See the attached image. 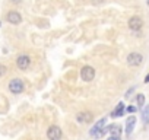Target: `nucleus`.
Here are the masks:
<instances>
[{"mask_svg": "<svg viewBox=\"0 0 149 140\" xmlns=\"http://www.w3.org/2000/svg\"><path fill=\"white\" fill-rule=\"evenodd\" d=\"M81 78H82V80H85V82H91V80L95 78V70H94V67H91V66L82 67V70H81Z\"/></svg>", "mask_w": 149, "mask_h": 140, "instance_id": "obj_1", "label": "nucleus"}, {"mask_svg": "<svg viewBox=\"0 0 149 140\" xmlns=\"http://www.w3.org/2000/svg\"><path fill=\"white\" fill-rule=\"evenodd\" d=\"M142 61H143V57H142V54H139V53H130V54L127 55V64L132 66V67L140 66Z\"/></svg>", "mask_w": 149, "mask_h": 140, "instance_id": "obj_2", "label": "nucleus"}, {"mask_svg": "<svg viewBox=\"0 0 149 140\" xmlns=\"http://www.w3.org/2000/svg\"><path fill=\"white\" fill-rule=\"evenodd\" d=\"M104 125H105V118H101V120H98V121L95 123L94 128L91 130V136H94V137H101V136L104 134V131H102Z\"/></svg>", "mask_w": 149, "mask_h": 140, "instance_id": "obj_3", "label": "nucleus"}, {"mask_svg": "<svg viewBox=\"0 0 149 140\" xmlns=\"http://www.w3.org/2000/svg\"><path fill=\"white\" fill-rule=\"evenodd\" d=\"M9 89L12 94H21L24 91V82L21 79H13L9 83Z\"/></svg>", "mask_w": 149, "mask_h": 140, "instance_id": "obj_4", "label": "nucleus"}, {"mask_svg": "<svg viewBox=\"0 0 149 140\" xmlns=\"http://www.w3.org/2000/svg\"><path fill=\"white\" fill-rule=\"evenodd\" d=\"M47 137L50 140H60L61 139V128L57 125H51L47 131Z\"/></svg>", "mask_w": 149, "mask_h": 140, "instance_id": "obj_5", "label": "nucleus"}, {"mask_svg": "<svg viewBox=\"0 0 149 140\" xmlns=\"http://www.w3.org/2000/svg\"><path fill=\"white\" fill-rule=\"evenodd\" d=\"M142 25H143V21H142L139 16H132V18L129 19V28H130L132 31H139V29L142 28Z\"/></svg>", "mask_w": 149, "mask_h": 140, "instance_id": "obj_6", "label": "nucleus"}, {"mask_svg": "<svg viewBox=\"0 0 149 140\" xmlns=\"http://www.w3.org/2000/svg\"><path fill=\"white\" fill-rule=\"evenodd\" d=\"M29 63H31V60H29L28 55H19L18 60H16V66H18L21 70H26V69L29 67Z\"/></svg>", "mask_w": 149, "mask_h": 140, "instance_id": "obj_7", "label": "nucleus"}, {"mask_svg": "<svg viewBox=\"0 0 149 140\" xmlns=\"http://www.w3.org/2000/svg\"><path fill=\"white\" fill-rule=\"evenodd\" d=\"M21 21H22V16H21L18 12L12 10V12H9V13H8V22H9V24L18 25V24H21Z\"/></svg>", "mask_w": 149, "mask_h": 140, "instance_id": "obj_8", "label": "nucleus"}, {"mask_svg": "<svg viewBox=\"0 0 149 140\" xmlns=\"http://www.w3.org/2000/svg\"><path fill=\"white\" fill-rule=\"evenodd\" d=\"M134 125H136V117H129L127 121H126V134H127V136L132 134Z\"/></svg>", "mask_w": 149, "mask_h": 140, "instance_id": "obj_9", "label": "nucleus"}, {"mask_svg": "<svg viewBox=\"0 0 149 140\" xmlns=\"http://www.w3.org/2000/svg\"><path fill=\"white\" fill-rule=\"evenodd\" d=\"M76 118H78L79 123H89V121L92 120V114L88 112V111H85V112H79Z\"/></svg>", "mask_w": 149, "mask_h": 140, "instance_id": "obj_10", "label": "nucleus"}, {"mask_svg": "<svg viewBox=\"0 0 149 140\" xmlns=\"http://www.w3.org/2000/svg\"><path fill=\"white\" fill-rule=\"evenodd\" d=\"M123 112H124V104H123V102H120V104L117 105V108L113 111L111 117H121V115H123Z\"/></svg>", "mask_w": 149, "mask_h": 140, "instance_id": "obj_11", "label": "nucleus"}, {"mask_svg": "<svg viewBox=\"0 0 149 140\" xmlns=\"http://www.w3.org/2000/svg\"><path fill=\"white\" fill-rule=\"evenodd\" d=\"M142 120L145 124H149V105H146V108L142 112Z\"/></svg>", "mask_w": 149, "mask_h": 140, "instance_id": "obj_12", "label": "nucleus"}, {"mask_svg": "<svg viewBox=\"0 0 149 140\" xmlns=\"http://www.w3.org/2000/svg\"><path fill=\"white\" fill-rule=\"evenodd\" d=\"M136 99H137V105H139V107L142 108V107L145 105V95H143V94H139Z\"/></svg>", "mask_w": 149, "mask_h": 140, "instance_id": "obj_13", "label": "nucleus"}, {"mask_svg": "<svg viewBox=\"0 0 149 140\" xmlns=\"http://www.w3.org/2000/svg\"><path fill=\"white\" fill-rule=\"evenodd\" d=\"M8 72V69H6V66H3V64H0V76H3L5 73Z\"/></svg>", "mask_w": 149, "mask_h": 140, "instance_id": "obj_14", "label": "nucleus"}, {"mask_svg": "<svg viewBox=\"0 0 149 140\" xmlns=\"http://www.w3.org/2000/svg\"><path fill=\"white\" fill-rule=\"evenodd\" d=\"M107 140H121V139H120V136H110Z\"/></svg>", "mask_w": 149, "mask_h": 140, "instance_id": "obj_15", "label": "nucleus"}, {"mask_svg": "<svg viewBox=\"0 0 149 140\" xmlns=\"http://www.w3.org/2000/svg\"><path fill=\"white\" fill-rule=\"evenodd\" d=\"M127 112L133 114V112H136V108H134V107H129V108H127Z\"/></svg>", "mask_w": 149, "mask_h": 140, "instance_id": "obj_16", "label": "nucleus"}, {"mask_svg": "<svg viewBox=\"0 0 149 140\" xmlns=\"http://www.w3.org/2000/svg\"><path fill=\"white\" fill-rule=\"evenodd\" d=\"M105 0H92V3L94 5H101V3H104Z\"/></svg>", "mask_w": 149, "mask_h": 140, "instance_id": "obj_17", "label": "nucleus"}, {"mask_svg": "<svg viewBox=\"0 0 149 140\" xmlns=\"http://www.w3.org/2000/svg\"><path fill=\"white\" fill-rule=\"evenodd\" d=\"M133 91H134V88H130V89L127 91V94H126V98H129V96L132 95V92H133Z\"/></svg>", "mask_w": 149, "mask_h": 140, "instance_id": "obj_18", "label": "nucleus"}, {"mask_svg": "<svg viewBox=\"0 0 149 140\" xmlns=\"http://www.w3.org/2000/svg\"><path fill=\"white\" fill-rule=\"evenodd\" d=\"M145 83H149V75H148V76L145 78Z\"/></svg>", "mask_w": 149, "mask_h": 140, "instance_id": "obj_19", "label": "nucleus"}, {"mask_svg": "<svg viewBox=\"0 0 149 140\" xmlns=\"http://www.w3.org/2000/svg\"><path fill=\"white\" fill-rule=\"evenodd\" d=\"M13 2H15V3H18V2H19V0H13Z\"/></svg>", "mask_w": 149, "mask_h": 140, "instance_id": "obj_20", "label": "nucleus"}, {"mask_svg": "<svg viewBox=\"0 0 149 140\" xmlns=\"http://www.w3.org/2000/svg\"><path fill=\"white\" fill-rule=\"evenodd\" d=\"M148 5H149V0H148Z\"/></svg>", "mask_w": 149, "mask_h": 140, "instance_id": "obj_21", "label": "nucleus"}]
</instances>
